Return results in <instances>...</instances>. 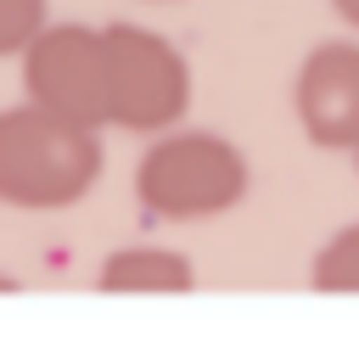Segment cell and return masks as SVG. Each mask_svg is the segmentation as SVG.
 <instances>
[{
  "label": "cell",
  "instance_id": "5",
  "mask_svg": "<svg viewBox=\"0 0 359 342\" xmlns=\"http://www.w3.org/2000/svg\"><path fill=\"white\" fill-rule=\"evenodd\" d=\"M292 112L309 146L320 151L359 146V34H337L303 50L292 78Z\"/></svg>",
  "mask_w": 359,
  "mask_h": 342
},
{
  "label": "cell",
  "instance_id": "2",
  "mask_svg": "<svg viewBox=\"0 0 359 342\" xmlns=\"http://www.w3.org/2000/svg\"><path fill=\"white\" fill-rule=\"evenodd\" d=\"M252 185L247 151L219 129H168L151 135V146L135 163V202L151 224H208L230 207H241Z\"/></svg>",
  "mask_w": 359,
  "mask_h": 342
},
{
  "label": "cell",
  "instance_id": "7",
  "mask_svg": "<svg viewBox=\"0 0 359 342\" xmlns=\"http://www.w3.org/2000/svg\"><path fill=\"white\" fill-rule=\"evenodd\" d=\"M309 286L325 297H359V219L337 224L309 258Z\"/></svg>",
  "mask_w": 359,
  "mask_h": 342
},
{
  "label": "cell",
  "instance_id": "12",
  "mask_svg": "<svg viewBox=\"0 0 359 342\" xmlns=\"http://www.w3.org/2000/svg\"><path fill=\"white\" fill-rule=\"evenodd\" d=\"M151 6H168V0H151Z\"/></svg>",
  "mask_w": 359,
  "mask_h": 342
},
{
  "label": "cell",
  "instance_id": "6",
  "mask_svg": "<svg viewBox=\"0 0 359 342\" xmlns=\"http://www.w3.org/2000/svg\"><path fill=\"white\" fill-rule=\"evenodd\" d=\"M95 286L112 297H180L196 286V269L185 252H174L163 241H129V247H112L101 258Z\"/></svg>",
  "mask_w": 359,
  "mask_h": 342
},
{
  "label": "cell",
  "instance_id": "9",
  "mask_svg": "<svg viewBox=\"0 0 359 342\" xmlns=\"http://www.w3.org/2000/svg\"><path fill=\"white\" fill-rule=\"evenodd\" d=\"M331 11H337V22H342V28H353V34H359V0H331Z\"/></svg>",
  "mask_w": 359,
  "mask_h": 342
},
{
  "label": "cell",
  "instance_id": "11",
  "mask_svg": "<svg viewBox=\"0 0 359 342\" xmlns=\"http://www.w3.org/2000/svg\"><path fill=\"white\" fill-rule=\"evenodd\" d=\"M348 157H353V174H359V146H353V151H348Z\"/></svg>",
  "mask_w": 359,
  "mask_h": 342
},
{
  "label": "cell",
  "instance_id": "4",
  "mask_svg": "<svg viewBox=\"0 0 359 342\" xmlns=\"http://www.w3.org/2000/svg\"><path fill=\"white\" fill-rule=\"evenodd\" d=\"M22 62V101L107 129V73H101V28L90 22H45V34L17 56Z\"/></svg>",
  "mask_w": 359,
  "mask_h": 342
},
{
  "label": "cell",
  "instance_id": "3",
  "mask_svg": "<svg viewBox=\"0 0 359 342\" xmlns=\"http://www.w3.org/2000/svg\"><path fill=\"white\" fill-rule=\"evenodd\" d=\"M101 73H107V129L168 135L191 112V62L174 39L140 22L101 28Z\"/></svg>",
  "mask_w": 359,
  "mask_h": 342
},
{
  "label": "cell",
  "instance_id": "10",
  "mask_svg": "<svg viewBox=\"0 0 359 342\" xmlns=\"http://www.w3.org/2000/svg\"><path fill=\"white\" fill-rule=\"evenodd\" d=\"M11 286H17V280H11V275H6V269H0V292H11Z\"/></svg>",
  "mask_w": 359,
  "mask_h": 342
},
{
  "label": "cell",
  "instance_id": "1",
  "mask_svg": "<svg viewBox=\"0 0 359 342\" xmlns=\"http://www.w3.org/2000/svg\"><path fill=\"white\" fill-rule=\"evenodd\" d=\"M101 129L67 123L34 101L0 112V202L17 213H56L90 196L101 179Z\"/></svg>",
  "mask_w": 359,
  "mask_h": 342
},
{
  "label": "cell",
  "instance_id": "8",
  "mask_svg": "<svg viewBox=\"0 0 359 342\" xmlns=\"http://www.w3.org/2000/svg\"><path fill=\"white\" fill-rule=\"evenodd\" d=\"M50 22L45 0H0V56H22Z\"/></svg>",
  "mask_w": 359,
  "mask_h": 342
}]
</instances>
